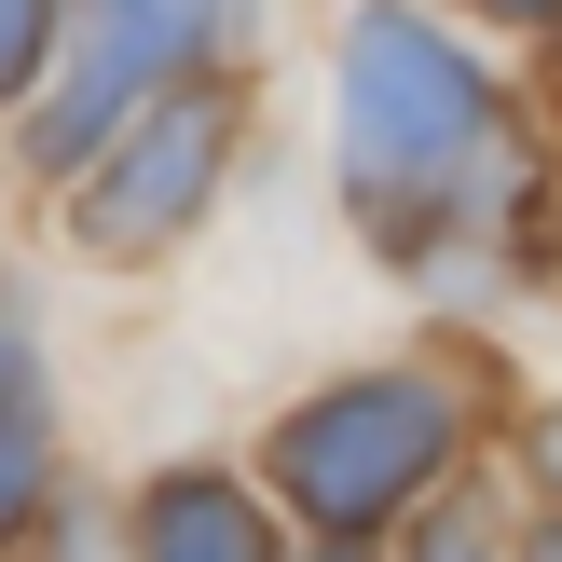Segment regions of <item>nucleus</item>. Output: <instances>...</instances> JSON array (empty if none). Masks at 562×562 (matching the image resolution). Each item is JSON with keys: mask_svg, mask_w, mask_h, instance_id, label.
Returning <instances> with one entry per match:
<instances>
[{"mask_svg": "<svg viewBox=\"0 0 562 562\" xmlns=\"http://www.w3.org/2000/svg\"><path fill=\"white\" fill-rule=\"evenodd\" d=\"M467 179H494V82L439 27L357 14L344 27V192L412 247Z\"/></svg>", "mask_w": 562, "mask_h": 562, "instance_id": "nucleus-1", "label": "nucleus"}, {"mask_svg": "<svg viewBox=\"0 0 562 562\" xmlns=\"http://www.w3.org/2000/svg\"><path fill=\"white\" fill-rule=\"evenodd\" d=\"M453 439H467L453 384H426V371H357V384H329V398H302L289 426H274V481H289L302 521L371 536V521H398L412 494L453 467Z\"/></svg>", "mask_w": 562, "mask_h": 562, "instance_id": "nucleus-2", "label": "nucleus"}, {"mask_svg": "<svg viewBox=\"0 0 562 562\" xmlns=\"http://www.w3.org/2000/svg\"><path fill=\"white\" fill-rule=\"evenodd\" d=\"M55 27H69V69H55V110L27 124V151L42 165H97L110 137L234 27V0H82V14H55Z\"/></svg>", "mask_w": 562, "mask_h": 562, "instance_id": "nucleus-3", "label": "nucleus"}, {"mask_svg": "<svg viewBox=\"0 0 562 562\" xmlns=\"http://www.w3.org/2000/svg\"><path fill=\"white\" fill-rule=\"evenodd\" d=\"M220 151H234V110L220 97H151L124 137H110V165L82 179V234L97 247H165L220 192Z\"/></svg>", "mask_w": 562, "mask_h": 562, "instance_id": "nucleus-4", "label": "nucleus"}, {"mask_svg": "<svg viewBox=\"0 0 562 562\" xmlns=\"http://www.w3.org/2000/svg\"><path fill=\"white\" fill-rule=\"evenodd\" d=\"M137 562H274V521L247 481H220V467H165L151 494H137Z\"/></svg>", "mask_w": 562, "mask_h": 562, "instance_id": "nucleus-5", "label": "nucleus"}, {"mask_svg": "<svg viewBox=\"0 0 562 562\" xmlns=\"http://www.w3.org/2000/svg\"><path fill=\"white\" fill-rule=\"evenodd\" d=\"M27 508H42V371L0 329V536H27Z\"/></svg>", "mask_w": 562, "mask_h": 562, "instance_id": "nucleus-6", "label": "nucleus"}, {"mask_svg": "<svg viewBox=\"0 0 562 562\" xmlns=\"http://www.w3.org/2000/svg\"><path fill=\"white\" fill-rule=\"evenodd\" d=\"M55 55V0H0V110L27 97V69Z\"/></svg>", "mask_w": 562, "mask_h": 562, "instance_id": "nucleus-7", "label": "nucleus"}, {"mask_svg": "<svg viewBox=\"0 0 562 562\" xmlns=\"http://www.w3.org/2000/svg\"><path fill=\"white\" fill-rule=\"evenodd\" d=\"M426 562H494V549L467 536V521H439V536H426Z\"/></svg>", "mask_w": 562, "mask_h": 562, "instance_id": "nucleus-8", "label": "nucleus"}, {"mask_svg": "<svg viewBox=\"0 0 562 562\" xmlns=\"http://www.w3.org/2000/svg\"><path fill=\"white\" fill-rule=\"evenodd\" d=\"M481 14H521V27H536V14H562V0H481Z\"/></svg>", "mask_w": 562, "mask_h": 562, "instance_id": "nucleus-9", "label": "nucleus"}, {"mask_svg": "<svg viewBox=\"0 0 562 562\" xmlns=\"http://www.w3.org/2000/svg\"><path fill=\"white\" fill-rule=\"evenodd\" d=\"M521 562H562V521H549V536H521Z\"/></svg>", "mask_w": 562, "mask_h": 562, "instance_id": "nucleus-10", "label": "nucleus"}, {"mask_svg": "<svg viewBox=\"0 0 562 562\" xmlns=\"http://www.w3.org/2000/svg\"><path fill=\"white\" fill-rule=\"evenodd\" d=\"M549 481H562V426H549Z\"/></svg>", "mask_w": 562, "mask_h": 562, "instance_id": "nucleus-11", "label": "nucleus"}, {"mask_svg": "<svg viewBox=\"0 0 562 562\" xmlns=\"http://www.w3.org/2000/svg\"><path fill=\"white\" fill-rule=\"evenodd\" d=\"M329 562H357V549H329Z\"/></svg>", "mask_w": 562, "mask_h": 562, "instance_id": "nucleus-12", "label": "nucleus"}]
</instances>
